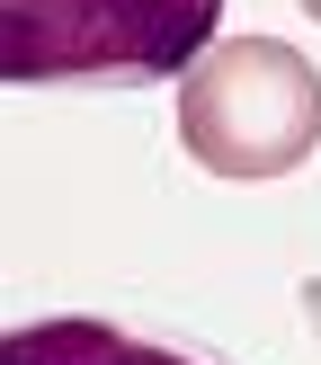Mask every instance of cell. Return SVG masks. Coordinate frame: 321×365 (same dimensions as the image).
<instances>
[{"label": "cell", "instance_id": "obj_4", "mask_svg": "<svg viewBox=\"0 0 321 365\" xmlns=\"http://www.w3.org/2000/svg\"><path fill=\"white\" fill-rule=\"evenodd\" d=\"M303 312H312V330H321V285H303Z\"/></svg>", "mask_w": 321, "mask_h": 365}, {"label": "cell", "instance_id": "obj_3", "mask_svg": "<svg viewBox=\"0 0 321 365\" xmlns=\"http://www.w3.org/2000/svg\"><path fill=\"white\" fill-rule=\"evenodd\" d=\"M0 365H196V356L152 348V339H125L116 321L63 312V321H27V330H9V339H0Z\"/></svg>", "mask_w": 321, "mask_h": 365}, {"label": "cell", "instance_id": "obj_1", "mask_svg": "<svg viewBox=\"0 0 321 365\" xmlns=\"http://www.w3.org/2000/svg\"><path fill=\"white\" fill-rule=\"evenodd\" d=\"M178 143L214 178H285L321 143V81L277 36H214L178 71Z\"/></svg>", "mask_w": 321, "mask_h": 365}, {"label": "cell", "instance_id": "obj_5", "mask_svg": "<svg viewBox=\"0 0 321 365\" xmlns=\"http://www.w3.org/2000/svg\"><path fill=\"white\" fill-rule=\"evenodd\" d=\"M303 18H312V27H321V0H303Z\"/></svg>", "mask_w": 321, "mask_h": 365}, {"label": "cell", "instance_id": "obj_2", "mask_svg": "<svg viewBox=\"0 0 321 365\" xmlns=\"http://www.w3.org/2000/svg\"><path fill=\"white\" fill-rule=\"evenodd\" d=\"M223 0H0V81H160L214 45Z\"/></svg>", "mask_w": 321, "mask_h": 365}]
</instances>
